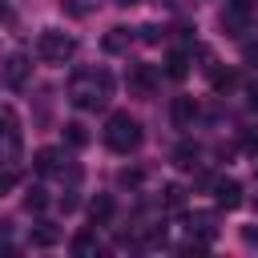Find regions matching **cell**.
Returning a JSON list of instances; mask_svg holds the SVG:
<instances>
[{
    "instance_id": "cell-1",
    "label": "cell",
    "mask_w": 258,
    "mask_h": 258,
    "mask_svg": "<svg viewBox=\"0 0 258 258\" xmlns=\"http://www.w3.org/2000/svg\"><path fill=\"white\" fill-rule=\"evenodd\" d=\"M113 97V77L109 69H77L69 77V101L77 109H101Z\"/></svg>"
},
{
    "instance_id": "cell-2",
    "label": "cell",
    "mask_w": 258,
    "mask_h": 258,
    "mask_svg": "<svg viewBox=\"0 0 258 258\" xmlns=\"http://www.w3.org/2000/svg\"><path fill=\"white\" fill-rule=\"evenodd\" d=\"M105 145L113 153H133L141 145V121L129 117V113H113L105 121Z\"/></svg>"
},
{
    "instance_id": "cell-3",
    "label": "cell",
    "mask_w": 258,
    "mask_h": 258,
    "mask_svg": "<svg viewBox=\"0 0 258 258\" xmlns=\"http://www.w3.org/2000/svg\"><path fill=\"white\" fill-rule=\"evenodd\" d=\"M20 149H24V137H20L16 109L12 105H0V165H16L20 161Z\"/></svg>"
},
{
    "instance_id": "cell-4",
    "label": "cell",
    "mask_w": 258,
    "mask_h": 258,
    "mask_svg": "<svg viewBox=\"0 0 258 258\" xmlns=\"http://www.w3.org/2000/svg\"><path fill=\"white\" fill-rule=\"evenodd\" d=\"M73 52H77V40H73L69 32L44 28V32L36 36V56H40V60H48V64H64Z\"/></svg>"
},
{
    "instance_id": "cell-5",
    "label": "cell",
    "mask_w": 258,
    "mask_h": 258,
    "mask_svg": "<svg viewBox=\"0 0 258 258\" xmlns=\"http://www.w3.org/2000/svg\"><path fill=\"white\" fill-rule=\"evenodd\" d=\"M185 230H189V238H194V242L210 246V242L218 238V214H210V210H198V214H189V218H185Z\"/></svg>"
},
{
    "instance_id": "cell-6",
    "label": "cell",
    "mask_w": 258,
    "mask_h": 258,
    "mask_svg": "<svg viewBox=\"0 0 258 258\" xmlns=\"http://www.w3.org/2000/svg\"><path fill=\"white\" fill-rule=\"evenodd\" d=\"M222 28H226V36L242 40V36L250 32V12H246V8H234V4H226V8H222Z\"/></svg>"
},
{
    "instance_id": "cell-7",
    "label": "cell",
    "mask_w": 258,
    "mask_h": 258,
    "mask_svg": "<svg viewBox=\"0 0 258 258\" xmlns=\"http://www.w3.org/2000/svg\"><path fill=\"white\" fill-rule=\"evenodd\" d=\"M214 198H218V206L222 210H238L246 198H242V185L234 181V177H218L214 181Z\"/></svg>"
},
{
    "instance_id": "cell-8",
    "label": "cell",
    "mask_w": 258,
    "mask_h": 258,
    "mask_svg": "<svg viewBox=\"0 0 258 258\" xmlns=\"http://www.w3.org/2000/svg\"><path fill=\"white\" fill-rule=\"evenodd\" d=\"M153 85H157L153 64H133V69H129V89H133L137 97H149V93H153Z\"/></svg>"
},
{
    "instance_id": "cell-9",
    "label": "cell",
    "mask_w": 258,
    "mask_h": 258,
    "mask_svg": "<svg viewBox=\"0 0 258 258\" xmlns=\"http://www.w3.org/2000/svg\"><path fill=\"white\" fill-rule=\"evenodd\" d=\"M169 117H173V129H189V125H194V117H198V105H194V97H173V109H169Z\"/></svg>"
},
{
    "instance_id": "cell-10",
    "label": "cell",
    "mask_w": 258,
    "mask_h": 258,
    "mask_svg": "<svg viewBox=\"0 0 258 258\" xmlns=\"http://www.w3.org/2000/svg\"><path fill=\"white\" fill-rule=\"evenodd\" d=\"M129 44H133V32H129V28H121V24H117V28H109V32H105V40H101V48H105V52H129Z\"/></svg>"
},
{
    "instance_id": "cell-11",
    "label": "cell",
    "mask_w": 258,
    "mask_h": 258,
    "mask_svg": "<svg viewBox=\"0 0 258 258\" xmlns=\"http://www.w3.org/2000/svg\"><path fill=\"white\" fill-rule=\"evenodd\" d=\"M64 153L60 149H36V157H32V165H36V173H60L64 165Z\"/></svg>"
},
{
    "instance_id": "cell-12",
    "label": "cell",
    "mask_w": 258,
    "mask_h": 258,
    "mask_svg": "<svg viewBox=\"0 0 258 258\" xmlns=\"http://www.w3.org/2000/svg\"><path fill=\"white\" fill-rule=\"evenodd\" d=\"M24 77H28V60H24L20 52H16V56H8V60H4V81H8L12 89H20V85H24Z\"/></svg>"
},
{
    "instance_id": "cell-13",
    "label": "cell",
    "mask_w": 258,
    "mask_h": 258,
    "mask_svg": "<svg viewBox=\"0 0 258 258\" xmlns=\"http://www.w3.org/2000/svg\"><path fill=\"white\" fill-rule=\"evenodd\" d=\"M198 157H202L198 141H181V145L173 149V165H177V169H198Z\"/></svg>"
},
{
    "instance_id": "cell-14",
    "label": "cell",
    "mask_w": 258,
    "mask_h": 258,
    "mask_svg": "<svg viewBox=\"0 0 258 258\" xmlns=\"http://www.w3.org/2000/svg\"><path fill=\"white\" fill-rule=\"evenodd\" d=\"M89 218H93V226H105V222L113 218V198H109V194H97V198L89 202Z\"/></svg>"
},
{
    "instance_id": "cell-15",
    "label": "cell",
    "mask_w": 258,
    "mask_h": 258,
    "mask_svg": "<svg viewBox=\"0 0 258 258\" xmlns=\"http://www.w3.org/2000/svg\"><path fill=\"white\" fill-rule=\"evenodd\" d=\"M28 242H32L36 250H48V246H56V242H60V230H56V226H48V222H40V226L32 230V238H28Z\"/></svg>"
},
{
    "instance_id": "cell-16",
    "label": "cell",
    "mask_w": 258,
    "mask_h": 258,
    "mask_svg": "<svg viewBox=\"0 0 258 258\" xmlns=\"http://www.w3.org/2000/svg\"><path fill=\"white\" fill-rule=\"evenodd\" d=\"M101 246H97V234H89V230H81L77 238H73V254H81V258H93Z\"/></svg>"
},
{
    "instance_id": "cell-17",
    "label": "cell",
    "mask_w": 258,
    "mask_h": 258,
    "mask_svg": "<svg viewBox=\"0 0 258 258\" xmlns=\"http://www.w3.org/2000/svg\"><path fill=\"white\" fill-rule=\"evenodd\" d=\"M185 73H189V56H185V52H169V60H165V77L181 81Z\"/></svg>"
},
{
    "instance_id": "cell-18",
    "label": "cell",
    "mask_w": 258,
    "mask_h": 258,
    "mask_svg": "<svg viewBox=\"0 0 258 258\" xmlns=\"http://www.w3.org/2000/svg\"><path fill=\"white\" fill-rule=\"evenodd\" d=\"M44 206H48V194H44L40 185H28V194H24V210H28V214H40Z\"/></svg>"
},
{
    "instance_id": "cell-19",
    "label": "cell",
    "mask_w": 258,
    "mask_h": 258,
    "mask_svg": "<svg viewBox=\"0 0 258 258\" xmlns=\"http://www.w3.org/2000/svg\"><path fill=\"white\" fill-rule=\"evenodd\" d=\"M85 141H89V133H85V125H81V121H69V125H64V145H73V149H81Z\"/></svg>"
},
{
    "instance_id": "cell-20",
    "label": "cell",
    "mask_w": 258,
    "mask_h": 258,
    "mask_svg": "<svg viewBox=\"0 0 258 258\" xmlns=\"http://www.w3.org/2000/svg\"><path fill=\"white\" fill-rule=\"evenodd\" d=\"M161 202H165V210H181L185 189H181V185H165V189H161Z\"/></svg>"
},
{
    "instance_id": "cell-21",
    "label": "cell",
    "mask_w": 258,
    "mask_h": 258,
    "mask_svg": "<svg viewBox=\"0 0 258 258\" xmlns=\"http://www.w3.org/2000/svg\"><path fill=\"white\" fill-rule=\"evenodd\" d=\"M60 8H64L69 16H85L89 8H97V0H60Z\"/></svg>"
},
{
    "instance_id": "cell-22",
    "label": "cell",
    "mask_w": 258,
    "mask_h": 258,
    "mask_svg": "<svg viewBox=\"0 0 258 258\" xmlns=\"http://www.w3.org/2000/svg\"><path fill=\"white\" fill-rule=\"evenodd\" d=\"M242 149L258 157V129H242Z\"/></svg>"
},
{
    "instance_id": "cell-23",
    "label": "cell",
    "mask_w": 258,
    "mask_h": 258,
    "mask_svg": "<svg viewBox=\"0 0 258 258\" xmlns=\"http://www.w3.org/2000/svg\"><path fill=\"white\" fill-rule=\"evenodd\" d=\"M230 85H234V73H230V69H218V73H214V89L222 93V89H230Z\"/></svg>"
},
{
    "instance_id": "cell-24",
    "label": "cell",
    "mask_w": 258,
    "mask_h": 258,
    "mask_svg": "<svg viewBox=\"0 0 258 258\" xmlns=\"http://www.w3.org/2000/svg\"><path fill=\"white\" fill-rule=\"evenodd\" d=\"M12 185H16V169H12V165H4V169H0V194H8Z\"/></svg>"
},
{
    "instance_id": "cell-25",
    "label": "cell",
    "mask_w": 258,
    "mask_h": 258,
    "mask_svg": "<svg viewBox=\"0 0 258 258\" xmlns=\"http://www.w3.org/2000/svg\"><path fill=\"white\" fill-rule=\"evenodd\" d=\"M137 32H141L145 44H157V40H161V28H157V24H145V28H137Z\"/></svg>"
},
{
    "instance_id": "cell-26",
    "label": "cell",
    "mask_w": 258,
    "mask_h": 258,
    "mask_svg": "<svg viewBox=\"0 0 258 258\" xmlns=\"http://www.w3.org/2000/svg\"><path fill=\"white\" fill-rule=\"evenodd\" d=\"M117 181H121V185H137V181H141V169H121Z\"/></svg>"
},
{
    "instance_id": "cell-27",
    "label": "cell",
    "mask_w": 258,
    "mask_h": 258,
    "mask_svg": "<svg viewBox=\"0 0 258 258\" xmlns=\"http://www.w3.org/2000/svg\"><path fill=\"white\" fill-rule=\"evenodd\" d=\"M60 210H64V214H69V210H77V198H73V194H64V198H60Z\"/></svg>"
},
{
    "instance_id": "cell-28",
    "label": "cell",
    "mask_w": 258,
    "mask_h": 258,
    "mask_svg": "<svg viewBox=\"0 0 258 258\" xmlns=\"http://www.w3.org/2000/svg\"><path fill=\"white\" fill-rule=\"evenodd\" d=\"M242 238H246L250 246H258V230H254V226H246V230H242Z\"/></svg>"
},
{
    "instance_id": "cell-29",
    "label": "cell",
    "mask_w": 258,
    "mask_h": 258,
    "mask_svg": "<svg viewBox=\"0 0 258 258\" xmlns=\"http://www.w3.org/2000/svg\"><path fill=\"white\" fill-rule=\"evenodd\" d=\"M246 93H250V109H258V81H254V85H250Z\"/></svg>"
},
{
    "instance_id": "cell-30",
    "label": "cell",
    "mask_w": 258,
    "mask_h": 258,
    "mask_svg": "<svg viewBox=\"0 0 258 258\" xmlns=\"http://www.w3.org/2000/svg\"><path fill=\"white\" fill-rule=\"evenodd\" d=\"M230 4H234V8H246V12H250V8L258 4V0H230Z\"/></svg>"
},
{
    "instance_id": "cell-31",
    "label": "cell",
    "mask_w": 258,
    "mask_h": 258,
    "mask_svg": "<svg viewBox=\"0 0 258 258\" xmlns=\"http://www.w3.org/2000/svg\"><path fill=\"white\" fill-rule=\"evenodd\" d=\"M246 60H258V44H246Z\"/></svg>"
},
{
    "instance_id": "cell-32",
    "label": "cell",
    "mask_w": 258,
    "mask_h": 258,
    "mask_svg": "<svg viewBox=\"0 0 258 258\" xmlns=\"http://www.w3.org/2000/svg\"><path fill=\"white\" fill-rule=\"evenodd\" d=\"M8 250H12V246H8V242H4V238H0V254H8Z\"/></svg>"
},
{
    "instance_id": "cell-33",
    "label": "cell",
    "mask_w": 258,
    "mask_h": 258,
    "mask_svg": "<svg viewBox=\"0 0 258 258\" xmlns=\"http://www.w3.org/2000/svg\"><path fill=\"white\" fill-rule=\"evenodd\" d=\"M117 4H121V8H129V4H137V0H117Z\"/></svg>"
},
{
    "instance_id": "cell-34",
    "label": "cell",
    "mask_w": 258,
    "mask_h": 258,
    "mask_svg": "<svg viewBox=\"0 0 258 258\" xmlns=\"http://www.w3.org/2000/svg\"><path fill=\"white\" fill-rule=\"evenodd\" d=\"M254 210H258V198H254Z\"/></svg>"
}]
</instances>
